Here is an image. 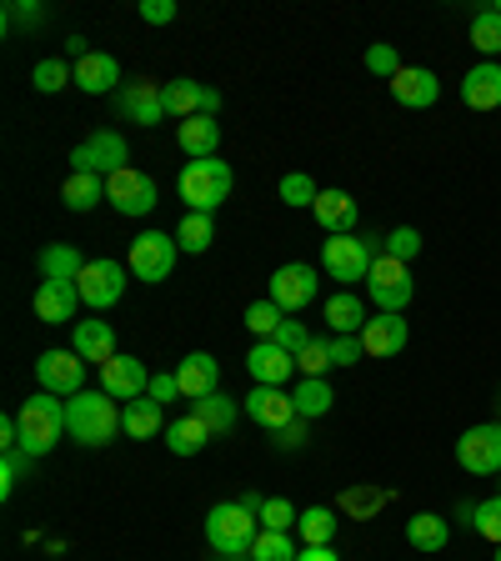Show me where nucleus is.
Segmentation results:
<instances>
[{
  "label": "nucleus",
  "instance_id": "obj_1",
  "mask_svg": "<svg viewBox=\"0 0 501 561\" xmlns=\"http://www.w3.org/2000/svg\"><path fill=\"white\" fill-rule=\"evenodd\" d=\"M21 451L31 456H50L60 446V436L70 432V416H66V401H56L50 391H41V397H31L21 411Z\"/></svg>",
  "mask_w": 501,
  "mask_h": 561
},
{
  "label": "nucleus",
  "instance_id": "obj_2",
  "mask_svg": "<svg viewBox=\"0 0 501 561\" xmlns=\"http://www.w3.org/2000/svg\"><path fill=\"white\" fill-rule=\"evenodd\" d=\"M66 416H70V436L81 446H111L121 432L116 397H105V391H81V397H70Z\"/></svg>",
  "mask_w": 501,
  "mask_h": 561
},
{
  "label": "nucleus",
  "instance_id": "obj_3",
  "mask_svg": "<svg viewBox=\"0 0 501 561\" xmlns=\"http://www.w3.org/2000/svg\"><path fill=\"white\" fill-rule=\"evenodd\" d=\"M257 537H261V516H251L241 502H221L206 512V541L216 557H251Z\"/></svg>",
  "mask_w": 501,
  "mask_h": 561
},
{
  "label": "nucleus",
  "instance_id": "obj_4",
  "mask_svg": "<svg viewBox=\"0 0 501 561\" xmlns=\"http://www.w3.org/2000/svg\"><path fill=\"white\" fill-rule=\"evenodd\" d=\"M376 236H327L321 245V271L341 280V291H351V280H366L376 266Z\"/></svg>",
  "mask_w": 501,
  "mask_h": 561
},
{
  "label": "nucleus",
  "instance_id": "obj_5",
  "mask_svg": "<svg viewBox=\"0 0 501 561\" xmlns=\"http://www.w3.org/2000/svg\"><path fill=\"white\" fill-rule=\"evenodd\" d=\"M181 201H186V210H216L221 201H231V186L236 175L226 161H191L186 171H181Z\"/></svg>",
  "mask_w": 501,
  "mask_h": 561
},
{
  "label": "nucleus",
  "instance_id": "obj_6",
  "mask_svg": "<svg viewBox=\"0 0 501 561\" xmlns=\"http://www.w3.org/2000/svg\"><path fill=\"white\" fill-rule=\"evenodd\" d=\"M126 161H130V146H126V136L111 126L91 130V136L70 151V171H91V175H116V171H126Z\"/></svg>",
  "mask_w": 501,
  "mask_h": 561
},
{
  "label": "nucleus",
  "instance_id": "obj_7",
  "mask_svg": "<svg viewBox=\"0 0 501 561\" xmlns=\"http://www.w3.org/2000/svg\"><path fill=\"white\" fill-rule=\"evenodd\" d=\"M175 256H181V245H175V236L166 231H140L136 241H130V276L146 280V286H156V280H166L175 271Z\"/></svg>",
  "mask_w": 501,
  "mask_h": 561
},
{
  "label": "nucleus",
  "instance_id": "obj_8",
  "mask_svg": "<svg viewBox=\"0 0 501 561\" xmlns=\"http://www.w3.org/2000/svg\"><path fill=\"white\" fill-rule=\"evenodd\" d=\"M366 296H372L382 311H407L411 296H417V280H411L407 261H391V256H376L372 276H366Z\"/></svg>",
  "mask_w": 501,
  "mask_h": 561
},
{
  "label": "nucleus",
  "instance_id": "obj_9",
  "mask_svg": "<svg viewBox=\"0 0 501 561\" xmlns=\"http://www.w3.org/2000/svg\"><path fill=\"white\" fill-rule=\"evenodd\" d=\"M105 201H111L121 216H151V210L161 206V191H156V181L146 171L126 165V171L105 175Z\"/></svg>",
  "mask_w": 501,
  "mask_h": 561
},
{
  "label": "nucleus",
  "instance_id": "obj_10",
  "mask_svg": "<svg viewBox=\"0 0 501 561\" xmlns=\"http://www.w3.org/2000/svg\"><path fill=\"white\" fill-rule=\"evenodd\" d=\"M456 467L471 471V477H501V421L462 432V442H456Z\"/></svg>",
  "mask_w": 501,
  "mask_h": 561
},
{
  "label": "nucleus",
  "instance_id": "obj_11",
  "mask_svg": "<svg viewBox=\"0 0 501 561\" xmlns=\"http://www.w3.org/2000/svg\"><path fill=\"white\" fill-rule=\"evenodd\" d=\"M126 271L130 266H121V261H111V256H95V261H86V271H81V301L91 306V311H111V306L126 296Z\"/></svg>",
  "mask_w": 501,
  "mask_h": 561
},
{
  "label": "nucleus",
  "instance_id": "obj_12",
  "mask_svg": "<svg viewBox=\"0 0 501 561\" xmlns=\"http://www.w3.org/2000/svg\"><path fill=\"white\" fill-rule=\"evenodd\" d=\"M316 291H321V276H316L306 261H286V266L271 271V301H276L286 316L306 311V306L316 301Z\"/></svg>",
  "mask_w": 501,
  "mask_h": 561
},
{
  "label": "nucleus",
  "instance_id": "obj_13",
  "mask_svg": "<svg viewBox=\"0 0 501 561\" xmlns=\"http://www.w3.org/2000/svg\"><path fill=\"white\" fill-rule=\"evenodd\" d=\"M35 381H41V391H50V397H81L86 391V362L76 356V351H41Z\"/></svg>",
  "mask_w": 501,
  "mask_h": 561
},
{
  "label": "nucleus",
  "instance_id": "obj_14",
  "mask_svg": "<svg viewBox=\"0 0 501 561\" xmlns=\"http://www.w3.org/2000/svg\"><path fill=\"white\" fill-rule=\"evenodd\" d=\"M161 101H166V116H175V121L216 116V111H221V91H210V85L191 81V76H181V81H166L161 85Z\"/></svg>",
  "mask_w": 501,
  "mask_h": 561
},
{
  "label": "nucleus",
  "instance_id": "obj_15",
  "mask_svg": "<svg viewBox=\"0 0 501 561\" xmlns=\"http://www.w3.org/2000/svg\"><path fill=\"white\" fill-rule=\"evenodd\" d=\"M101 391L116 401H140V397H151V371H146L140 356H126V351H121L116 362L101 366Z\"/></svg>",
  "mask_w": 501,
  "mask_h": 561
},
{
  "label": "nucleus",
  "instance_id": "obj_16",
  "mask_svg": "<svg viewBox=\"0 0 501 561\" xmlns=\"http://www.w3.org/2000/svg\"><path fill=\"white\" fill-rule=\"evenodd\" d=\"M81 286L76 280H41L35 286V316L46 321V327H70L76 311H81Z\"/></svg>",
  "mask_w": 501,
  "mask_h": 561
},
{
  "label": "nucleus",
  "instance_id": "obj_17",
  "mask_svg": "<svg viewBox=\"0 0 501 561\" xmlns=\"http://www.w3.org/2000/svg\"><path fill=\"white\" fill-rule=\"evenodd\" d=\"M391 101L407 105V111H426V105L442 101V81H436V70L426 66H401L391 76Z\"/></svg>",
  "mask_w": 501,
  "mask_h": 561
},
{
  "label": "nucleus",
  "instance_id": "obj_18",
  "mask_svg": "<svg viewBox=\"0 0 501 561\" xmlns=\"http://www.w3.org/2000/svg\"><path fill=\"white\" fill-rule=\"evenodd\" d=\"M116 111H121V121H130V126H156V121L166 116L161 85L156 81H126L116 91Z\"/></svg>",
  "mask_w": 501,
  "mask_h": 561
},
{
  "label": "nucleus",
  "instance_id": "obj_19",
  "mask_svg": "<svg viewBox=\"0 0 501 561\" xmlns=\"http://www.w3.org/2000/svg\"><path fill=\"white\" fill-rule=\"evenodd\" d=\"M241 411L257 421V426H266V432H281L286 421H296V401H292V391H281V386H257V391L241 401Z\"/></svg>",
  "mask_w": 501,
  "mask_h": 561
},
{
  "label": "nucleus",
  "instance_id": "obj_20",
  "mask_svg": "<svg viewBox=\"0 0 501 561\" xmlns=\"http://www.w3.org/2000/svg\"><path fill=\"white\" fill-rule=\"evenodd\" d=\"M407 341H411V331H407V321H401L397 311H382V316H372L366 321V331H362V346H366V356H401L407 351Z\"/></svg>",
  "mask_w": 501,
  "mask_h": 561
},
{
  "label": "nucleus",
  "instance_id": "obj_21",
  "mask_svg": "<svg viewBox=\"0 0 501 561\" xmlns=\"http://www.w3.org/2000/svg\"><path fill=\"white\" fill-rule=\"evenodd\" d=\"M246 371L257 376V386H286L296 376V356L281 351L276 341H257L251 356H246Z\"/></svg>",
  "mask_w": 501,
  "mask_h": 561
},
{
  "label": "nucleus",
  "instance_id": "obj_22",
  "mask_svg": "<svg viewBox=\"0 0 501 561\" xmlns=\"http://www.w3.org/2000/svg\"><path fill=\"white\" fill-rule=\"evenodd\" d=\"M70 351L81 356V362H116V331H111V321H76V331H70Z\"/></svg>",
  "mask_w": 501,
  "mask_h": 561
},
{
  "label": "nucleus",
  "instance_id": "obj_23",
  "mask_svg": "<svg viewBox=\"0 0 501 561\" xmlns=\"http://www.w3.org/2000/svg\"><path fill=\"white\" fill-rule=\"evenodd\" d=\"M76 91H86V95L121 91V60L111 50H91L86 60H76Z\"/></svg>",
  "mask_w": 501,
  "mask_h": 561
},
{
  "label": "nucleus",
  "instance_id": "obj_24",
  "mask_svg": "<svg viewBox=\"0 0 501 561\" xmlns=\"http://www.w3.org/2000/svg\"><path fill=\"white\" fill-rule=\"evenodd\" d=\"M397 502V491L391 486H376V481H351L346 491L337 496V512L341 516H351V522H372L382 506H391Z\"/></svg>",
  "mask_w": 501,
  "mask_h": 561
},
{
  "label": "nucleus",
  "instance_id": "obj_25",
  "mask_svg": "<svg viewBox=\"0 0 501 561\" xmlns=\"http://www.w3.org/2000/svg\"><path fill=\"white\" fill-rule=\"evenodd\" d=\"M175 381H181V397L186 401H201L216 391V381H221V362H216L210 351H191L186 362L175 366Z\"/></svg>",
  "mask_w": 501,
  "mask_h": 561
},
{
  "label": "nucleus",
  "instance_id": "obj_26",
  "mask_svg": "<svg viewBox=\"0 0 501 561\" xmlns=\"http://www.w3.org/2000/svg\"><path fill=\"white\" fill-rule=\"evenodd\" d=\"M462 101L471 111H501V66L497 60H481L462 76Z\"/></svg>",
  "mask_w": 501,
  "mask_h": 561
},
{
  "label": "nucleus",
  "instance_id": "obj_27",
  "mask_svg": "<svg viewBox=\"0 0 501 561\" xmlns=\"http://www.w3.org/2000/svg\"><path fill=\"white\" fill-rule=\"evenodd\" d=\"M175 146L191 156V161H216V146H221V121L216 116H191L175 126Z\"/></svg>",
  "mask_w": 501,
  "mask_h": 561
},
{
  "label": "nucleus",
  "instance_id": "obj_28",
  "mask_svg": "<svg viewBox=\"0 0 501 561\" xmlns=\"http://www.w3.org/2000/svg\"><path fill=\"white\" fill-rule=\"evenodd\" d=\"M311 216H316V226L327 236H351V226H356V201H351V191H321L316 196V206H311Z\"/></svg>",
  "mask_w": 501,
  "mask_h": 561
},
{
  "label": "nucleus",
  "instance_id": "obj_29",
  "mask_svg": "<svg viewBox=\"0 0 501 561\" xmlns=\"http://www.w3.org/2000/svg\"><path fill=\"white\" fill-rule=\"evenodd\" d=\"M366 306H362V296L356 291H337V296H327V327L337 331V336H362L366 331Z\"/></svg>",
  "mask_w": 501,
  "mask_h": 561
},
{
  "label": "nucleus",
  "instance_id": "obj_30",
  "mask_svg": "<svg viewBox=\"0 0 501 561\" xmlns=\"http://www.w3.org/2000/svg\"><path fill=\"white\" fill-rule=\"evenodd\" d=\"M35 266H41V280H81L86 256L70 241H60V245H41Z\"/></svg>",
  "mask_w": 501,
  "mask_h": 561
},
{
  "label": "nucleus",
  "instance_id": "obj_31",
  "mask_svg": "<svg viewBox=\"0 0 501 561\" xmlns=\"http://www.w3.org/2000/svg\"><path fill=\"white\" fill-rule=\"evenodd\" d=\"M161 426H166V407L161 401H151V397L126 401V411H121V432L136 436V442H151Z\"/></svg>",
  "mask_w": 501,
  "mask_h": 561
},
{
  "label": "nucleus",
  "instance_id": "obj_32",
  "mask_svg": "<svg viewBox=\"0 0 501 561\" xmlns=\"http://www.w3.org/2000/svg\"><path fill=\"white\" fill-rule=\"evenodd\" d=\"M191 416H201L210 426V436H231L236 432V421H241V407H236L226 391H210V397L191 401Z\"/></svg>",
  "mask_w": 501,
  "mask_h": 561
},
{
  "label": "nucleus",
  "instance_id": "obj_33",
  "mask_svg": "<svg viewBox=\"0 0 501 561\" xmlns=\"http://www.w3.org/2000/svg\"><path fill=\"white\" fill-rule=\"evenodd\" d=\"M206 442H216V436H210V426L201 416H181V421L166 426V446H171V456H201Z\"/></svg>",
  "mask_w": 501,
  "mask_h": 561
},
{
  "label": "nucleus",
  "instance_id": "obj_34",
  "mask_svg": "<svg viewBox=\"0 0 501 561\" xmlns=\"http://www.w3.org/2000/svg\"><path fill=\"white\" fill-rule=\"evenodd\" d=\"M210 241H216V221H210V210H186L181 226H175V245H181L186 256H206Z\"/></svg>",
  "mask_w": 501,
  "mask_h": 561
},
{
  "label": "nucleus",
  "instance_id": "obj_35",
  "mask_svg": "<svg viewBox=\"0 0 501 561\" xmlns=\"http://www.w3.org/2000/svg\"><path fill=\"white\" fill-rule=\"evenodd\" d=\"M337 506H306L301 516H296V537H301V547H331V537H337Z\"/></svg>",
  "mask_w": 501,
  "mask_h": 561
},
{
  "label": "nucleus",
  "instance_id": "obj_36",
  "mask_svg": "<svg viewBox=\"0 0 501 561\" xmlns=\"http://www.w3.org/2000/svg\"><path fill=\"white\" fill-rule=\"evenodd\" d=\"M292 401H296V416L316 421V416H327V411L337 407V391L327 386V376H301V386L292 391Z\"/></svg>",
  "mask_w": 501,
  "mask_h": 561
},
{
  "label": "nucleus",
  "instance_id": "obj_37",
  "mask_svg": "<svg viewBox=\"0 0 501 561\" xmlns=\"http://www.w3.org/2000/svg\"><path fill=\"white\" fill-rule=\"evenodd\" d=\"M407 541L417 551H442L446 541H452V522H446V516H436V512H417L407 522Z\"/></svg>",
  "mask_w": 501,
  "mask_h": 561
},
{
  "label": "nucleus",
  "instance_id": "obj_38",
  "mask_svg": "<svg viewBox=\"0 0 501 561\" xmlns=\"http://www.w3.org/2000/svg\"><path fill=\"white\" fill-rule=\"evenodd\" d=\"M60 201L70 210H95L105 201V175H91V171H70L66 186H60Z\"/></svg>",
  "mask_w": 501,
  "mask_h": 561
},
{
  "label": "nucleus",
  "instance_id": "obj_39",
  "mask_svg": "<svg viewBox=\"0 0 501 561\" xmlns=\"http://www.w3.org/2000/svg\"><path fill=\"white\" fill-rule=\"evenodd\" d=\"M76 81V66H70L66 56H50V60H35V70H31V85L41 95H56V91H66V85Z\"/></svg>",
  "mask_w": 501,
  "mask_h": 561
},
{
  "label": "nucleus",
  "instance_id": "obj_40",
  "mask_svg": "<svg viewBox=\"0 0 501 561\" xmlns=\"http://www.w3.org/2000/svg\"><path fill=\"white\" fill-rule=\"evenodd\" d=\"M296 557H301V547L292 541V531H261L251 541V557L246 561H296Z\"/></svg>",
  "mask_w": 501,
  "mask_h": 561
},
{
  "label": "nucleus",
  "instance_id": "obj_41",
  "mask_svg": "<svg viewBox=\"0 0 501 561\" xmlns=\"http://www.w3.org/2000/svg\"><path fill=\"white\" fill-rule=\"evenodd\" d=\"M471 46H477L481 56H497V50H501V15H497V5H481V11L471 15Z\"/></svg>",
  "mask_w": 501,
  "mask_h": 561
},
{
  "label": "nucleus",
  "instance_id": "obj_42",
  "mask_svg": "<svg viewBox=\"0 0 501 561\" xmlns=\"http://www.w3.org/2000/svg\"><path fill=\"white\" fill-rule=\"evenodd\" d=\"M281 321H286V311H281V306L271 301V296H261V301H251V306H246V327L257 331L261 341H271V336H276V331H281Z\"/></svg>",
  "mask_w": 501,
  "mask_h": 561
},
{
  "label": "nucleus",
  "instance_id": "obj_43",
  "mask_svg": "<svg viewBox=\"0 0 501 561\" xmlns=\"http://www.w3.org/2000/svg\"><path fill=\"white\" fill-rule=\"evenodd\" d=\"M276 196L286 201V206H316L321 186H316L306 171H286V175H281V186H276Z\"/></svg>",
  "mask_w": 501,
  "mask_h": 561
},
{
  "label": "nucleus",
  "instance_id": "obj_44",
  "mask_svg": "<svg viewBox=\"0 0 501 561\" xmlns=\"http://www.w3.org/2000/svg\"><path fill=\"white\" fill-rule=\"evenodd\" d=\"M471 531H477V537H487L491 547H501V491L491 496V502L471 506Z\"/></svg>",
  "mask_w": 501,
  "mask_h": 561
},
{
  "label": "nucleus",
  "instance_id": "obj_45",
  "mask_svg": "<svg viewBox=\"0 0 501 561\" xmlns=\"http://www.w3.org/2000/svg\"><path fill=\"white\" fill-rule=\"evenodd\" d=\"M382 256H391V261H411V256H421V231L417 226H397L391 236H382Z\"/></svg>",
  "mask_w": 501,
  "mask_h": 561
},
{
  "label": "nucleus",
  "instance_id": "obj_46",
  "mask_svg": "<svg viewBox=\"0 0 501 561\" xmlns=\"http://www.w3.org/2000/svg\"><path fill=\"white\" fill-rule=\"evenodd\" d=\"M296 506L286 502V496H266V506H261V531H296Z\"/></svg>",
  "mask_w": 501,
  "mask_h": 561
},
{
  "label": "nucleus",
  "instance_id": "obj_47",
  "mask_svg": "<svg viewBox=\"0 0 501 561\" xmlns=\"http://www.w3.org/2000/svg\"><path fill=\"white\" fill-rule=\"evenodd\" d=\"M331 366H337V362H331V341H321V336H311V346L296 356V371H301V376H327Z\"/></svg>",
  "mask_w": 501,
  "mask_h": 561
},
{
  "label": "nucleus",
  "instance_id": "obj_48",
  "mask_svg": "<svg viewBox=\"0 0 501 561\" xmlns=\"http://www.w3.org/2000/svg\"><path fill=\"white\" fill-rule=\"evenodd\" d=\"M25 467H31V456L25 451H0V502H11L15 496V481L25 477Z\"/></svg>",
  "mask_w": 501,
  "mask_h": 561
},
{
  "label": "nucleus",
  "instance_id": "obj_49",
  "mask_svg": "<svg viewBox=\"0 0 501 561\" xmlns=\"http://www.w3.org/2000/svg\"><path fill=\"white\" fill-rule=\"evenodd\" d=\"M366 70H372V76H382V81H391V76H397L401 70V56L391 46H386V41H376V46H366Z\"/></svg>",
  "mask_w": 501,
  "mask_h": 561
},
{
  "label": "nucleus",
  "instance_id": "obj_50",
  "mask_svg": "<svg viewBox=\"0 0 501 561\" xmlns=\"http://www.w3.org/2000/svg\"><path fill=\"white\" fill-rule=\"evenodd\" d=\"M271 341H276L281 351H292V356H301V351L311 346V327H301V321H281V331H276Z\"/></svg>",
  "mask_w": 501,
  "mask_h": 561
},
{
  "label": "nucleus",
  "instance_id": "obj_51",
  "mask_svg": "<svg viewBox=\"0 0 501 561\" xmlns=\"http://www.w3.org/2000/svg\"><path fill=\"white\" fill-rule=\"evenodd\" d=\"M362 356H366L362 336H331V362H337V366H346V371H351Z\"/></svg>",
  "mask_w": 501,
  "mask_h": 561
},
{
  "label": "nucleus",
  "instance_id": "obj_52",
  "mask_svg": "<svg viewBox=\"0 0 501 561\" xmlns=\"http://www.w3.org/2000/svg\"><path fill=\"white\" fill-rule=\"evenodd\" d=\"M306 432H311V421L296 416V421H286V426H281V432H271V436H276L281 451H301V446H306Z\"/></svg>",
  "mask_w": 501,
  "mask_h": 561
},
{
  "label": "nucleus",
  "instance_id": "obj_53",
  "mask_svg": "<svg viewBox=\"0 0 501 561\" xmlns=\"http://www.w3.org/2000/svg\"><path fill=\"white\" fill-rule=\"evenodd\" d=\"M136 15H140L146 25H171V21H175V0H140Z\"/></svg>",
  "mask_w": 501,
  "mask_h": 561
},
{
  "label": "nucleus",
  "instance_id": "obj_54",
  "mask_svg": "<svg viewBox=\"0 0 501 561\" xmlns=\"http://www.w3.org/2000/svg\"><path fill=\"white\" fill-rule=\"evenodd\" d=\"M15 21H25V25H41V21H46V11H41L35 0H11V5H5V31H11Z\"/></svg>",
  "mask_w": 501,
  "mask_h": 561
},
{
  "label": "nucleus",
  "instance_id": "obj_55",
  "mask_svg": "<svg viewBox=\"0 0 501 561\" xmlns=\"http://www.w3.org/2000/svg\"><path fill=\"white\" fill-rule=\"evenodd\" d=\"M151 401H181V381H175V371H161V376H151Z\"/></svg>",
  "mask_w": 501,
  "mask_h": 561
},
{
  "label": "nucleus",
  "instance_id": "obj_56",
  "mask_svg": "<svg viewBox=\"0 0 501 561\" xmlns=\"http://www.w3.org/2000/svg\"><path fill=\"white\" fill-rule=\"evenodd\" d=\"M296 561H341V557L331 547H301V557H296Z\"/></svg>",
  "mask_w": 501,
  "mask_h": 561
},
{
  "label": "nucleus",
  "instance_id": "obj_57",
  "mask_svg": "<svg viewBox=\"0 0 501 561\" xmlns=\"http://www.w3.org/2000/svg\"><path fill=\"white\" fill-rule=\"evenodd\" d=\"M236 502H241V506H246V512H251V516H261V506H266V502H261V496H257V491H241Z\"/></svg>",
  "mask_w": 501,
  "mask_h": 561
},
{
  "label": "nucleus",
  "instance_id": "obj_58",
  "mask_svg": "<svg viewBox=\"0 0 501 561\" xmlns=\"http://www.w3.org/2000/svg\"><path fill=\"white\" fill-rule=\"evenodd\" d=\"M221 561H246V557H221Z\"/></svg>",
  "mask_w": 501,
  "mask_h": 561
},
{
  "label": "nucleus",
  "instance_id": "obj_59",
  "mask_svg": "<svg viewBox=\"0 0 501 561\" xmlns=\"http://www.w3.org/2000/svg\"><path fill=\"white\" fill-rule=\"evenodd\" d=\"M491 561H501V547H497V557H491Z\"/></svg>",
  "mask_w": 501,
  "mask_h": 561
},
{
  "label": "nucleus",
  "instance_id": "obj_60",
  "mask_svg": "<svg viewBox=\"0 0 501 561\" xmlns=\"http://www.w3.org/2000/svg\"><path fill=\"white\" fill-rule=\"evenodd\" d=\"M497 491H501V481H497Z\"/></svg>",
  "mask_w": 501,
  "mask_h": 561
},
{
  "label": "nucleus",
  "instance_id": "obj_61",
  "mask_svg": "<svg viewBox=\"0 0 501 561\" xmlns=\"http://www.w3.org/2000/svg\"><path fill=\"white\" fill-rule=\"evenodd\" d=\"M497 411H501V401H497Z\"/></svg>",
  "mask_w": 501,
  "mask_h": 561
}]
</instances>
